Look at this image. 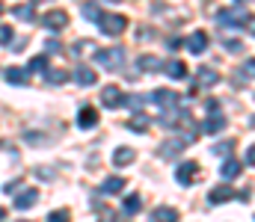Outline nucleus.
<instances>
[{"label": "nucleus", "instance_id": "obj_1", "mask_svg": "<svg viewBox=\"0 0 255 222\" xmlns=\"http://www.w3.org/2000/svg\"><path fill=\"white\" fill-rule=\"evenodd\" d=\"M250 18H253V15H247V9H241V6H232V9H220V12H217L220 27H247Z\"/></svg>", "mask_w": 255, "mask_h": 222}, {"label": "nucleus", "instance_id": "obj_2", "mask_svg": "<svg viewBox=\"0 0 255 222\" xmlns=\"http://www.w3.org/2000/svg\"><path fill=\"white\" fill-rule=\"evenodd\" d=\"M95 63H98V66H104L107 72H119V66H125V48L95 51Z\"/></svg>", "mask_w": 255, "mask_h": 222}, {"label": "nucleus", "instance_id": "obj_3", "mask_svg": "<svg viewBox=\"0 0 255 222\" xmlns=\"http://www.w3.org/2000/svg\"><path fill=\"white\" fill-rule=\"evenodd\" d=\"M193 140H196V134H181V140H175V137H172V140H166V143L160 146V151H157V154H160L163 160H169V157L181 154V151H184V148L190 146Z\"/></svg>", "mask_w": 255, "mask_h": 222}, {"label": "nucleus", "instance_id": "obj_4", "mask_svg": "<svg viewBox=\"0 0 255 222\" xmlns=\"http://www.w3.org/2000/svg\"><path fill=\"white\" fill-rule=\"evenodd\" d=\"M98 27H101V33H107V36H119V33H125L128 27V18L125 15H101V21H98Z\"/></svg>", "mask_w": 255, "mask_h": 222}, {"label": "nucleus", "instance_id": "obj_5", "mask_svg": "<svg viewBox=\"0 0 255 222\" xmlns=\"http://www.w3.org/2000/svg\"><path fill=\"white\" fill-rule=\"evenodd\" d=\"M196 178H199V163H196V160H181V163L175 166V181H178V184L190 187Z\"/></svg>", "mask_w": 255, "mask_h": 222}, {"label": "nucleus", "instance_id": "obj_6", "mask_svg": "<svg viewBox=\"0 0 255 222\" xmlns=\"http://www.w3.org/2000/svg\"><path fill=\"white\" fill-rule=\"evenodd\" d=\"M160 125H166V128H193V119L187 110H166L163 116H160ZM196 131V128H193Z\"/></svg>", "mask_w": 255, "mask_h": 222}, {"label": "nucleus", "instance_id": "obj_7", "mask_svg": "<svg viewBox=\"0 0 255 222\" xmlns=\"http://www.w3.org/2000/svg\"><path fill=\"white\" fill-rule=\"evenodd\" d=\"M148 98H151V104H157L163 113H166V110H175V107H178V101H181L175 89H157V92H154V95H148Z\"/></svg>", "mask_w": 255, "mask_h": 222}, {"label": "nucleus", "instance_id": "obj_8", "mask_svg": "<svg viewBox=\"0 0 255 222\" xmlns=\"http://www.w3.org/2000/svg\"><path fill=\"white\" fill-rule=\"evenodd\" d=\"M220 83V72L214 66H199L196 72V89H208V86H217Z\"/></svg>", "mask_w": 255, "mask_h": 222}, {"label": "nucleus", "instance_id": "obj_9", "mask_svg": "<svg viewBox=\"0 0 255 222\" xmlns=\"http://www.w3.org/2000/svg\"><path fill=\"white\" fill-rule=\"evenodd\" d=\"M101 104H104L107 110H116V107H122V104H125V95H122V89H119V86H104V89H101Z\"/></svg>", "mask_w": 255, "mask_h": 222}, {"label": "nucleus", "instance_id": "obj_10", "mask_svg": "<svg viewBox=\"0 0 255 222\" xmlns=\"http://www.w3.org/2000/svg\"><path fill=\"white\" fill-rule=\"evenodd\" d=\"M241 172H244V163H241V160H235V157H226V160H223V166H220V178H223V181H235Z\"/></svg>", "mask_w": 255, "mask_h": 222}, {"label": "nucleus", "instance_id": "obj_11", "mask_svg": "<svg viewBox=\"0 0 255 222\" xmlns=\"http://www.w3.org/2000/svg\"><path fill=\"white\" fill-rule=\"evenodd\" d=\"M36 202H39V193H36L33 187H27V190H21V193L15 196V205H12V208H15V211H30Z\"/></svg>", "mask_w": 255, "mask_h": 222}, {"label": "nucleus", "instance_id": "obj_12", "mask_svg": "<svg viewBox=\"0 0 255 222\" xmlns=\"http://www.w3.org/2000/svg\"><path fill=\"white\" fill-rule=\"evenodd\" d=\"M184 45H187V51L196 54V57L205 54V48H208V33H205V30H196V33H190V39H187Z\"/></svg>", "mask_w": 255, "mask_h": 222}, {"label": "nucleus", "instance_id": "obj_13", "mask_svg": "<svg viewBox=\"0 0 255 222\" xmlns=\"http://www.w3.org/2000/svg\"><path fill=\"white\" fill-rule=\"evenodd\" d=\"M42 24H45L48 30H63L65 24H68V15H65L63 9H57V12H48V15L42 18Z\"/></svg>", "mask_w": 255, "mask_h": 222}, {"label": "nucleus", "instance_id": "obj_14", "mask_svg": "<svg viewBox=\"0 0 255 222\" xmlns=\"http://www.w3.org/2000/svg\"><path fill=\"white\" fill-rule=\"evenodd\" d=\"M95 125H98V113H95V107H83V110L77 113V128L89 131V128H95Z\"/></svg>", "mask_w": 255, "mask_h": 222}, {"label": "nucleus", "instance_id": "obj_15", "mask_svg": "<svg viewBox=\"0 0 255 222\" xmlns=\"http://www.w3.org/2000/svg\"><path fill=\"white\" fill-rule=\"evenodd\" d=\"M223 128H226V116H223V113H214L208 122H202V125H199V131H202V134H220Z\"/></svg>", "mask_w": 255, "mask_h": 222}, {"label": "nucleus", "instance_id": "obj_16", "mask_svg": "<svg viewBox=\"0 0 255 222\" xmlns=\"http://www.w3.org/2000/svg\"><path fill=\"white\" fill-rule=\"evenodd\" d=\"M229 199H235V190H232L229 184L214 187V190L208 193V202H211V205H223V202H229Z\"/></svg>", "mask_w": 255, "mask_h": 222}, {"label": "nucleus", "instance_id": "obj_17", "mask_svg": "<svg viewBox=\"0 0 255 222\" xmlns=\"http://www.w3.org/2000/svg\"><path fill=\"white\" fill-rule=\"evenodd\" d=\"M95 80H98V74L92 72L89 66H77L74 69V83L77 86H95Z\"/></svg>", "mask_w": 255, "mask_h": 222}, {"label": "nucleus", "instance_id": "obj_18", "mask_svg": "<svg viewBox=\"0 0 255 222\" xmlns=\"http://www.w3.org/2000/svg\"><path fill=\"white\" fill-rule=\"evenodd\" d=\"M178 220H181V217H178L175 208H154L151 217H148V222H178Z\"/></svg>", "mask_w": 255, "mask_h": 222}, {"label": "nucleus", "instance_id": "obj_19", "mask_svg": "<svg viewBox=\"0 0 255 222\" xmlns=\"http://www.w3.org/2000/svg\"><path fill=\"white\" fill-rule=\"evenodd\" d=\"M125 190V178H119V175H110V178H104V184H101V193L104 196H116V193H122Z\"/></svg>", "mask_w": 255, "mask_h": 222}, {"label": "nucleus", "instance_id": "obj_20", "mask_svg": "<svg viewBox=\"0 0 255 222\" xmlns=\"http://www.w3.org/2000/svg\"><path fill=\"white\" fill-rule=\"evenodd\" d=\"M136 66H139V72H163V63H160L154 54H142V57L136 60Z\"/></svg>", "mask_w": 255, "mask_h": 222}, {"label": "nucleus", "instance_id": "obj_21", "mask_svg": "<svg viewBox=\"0 0 255 222\" xmlns=\"http://www.w3.org/2000/svg\"><path fill=\"white\" fill-rule=\"evenodd\" d=\"M163 72L169 74L172 80H184L187 77V66L181 60H169V63H163Z\"/></svg>", "mask_w": 255, "mask_h": 222}, {"label": "nucleus", "instance_id": "obj_22", "mask_svg": "<svg viewBox=\"0 0 255 222\" xmlns=\"http://www.w3.org/2000/svg\"><path fill=\"white\" fill-rule=\"evenodd\" d=\"M148 125H151V119H148L145 113H133V116L128 119V131H136V134L148 131Z\"/></svg>", "mask_w": 255, "mask_h": 222}, {"label": "nucleus", "instance_id": "obj_23", "mask_svg": "<svg viewBox=\"0 0 255 222\" xmlns=\"http://www.w3.org/2000/svg\"><path fill=\"white\" fill-rule=\"evenodd\" d=\"M133 157H136V151L128 148V146H122V148L113 151V163H116V166H128V163H133Z\"/></svg>", "mask_w": 255, "mask_h": 222}, {"label": "nucleus", "instance_id": "obj_24", "mask_svg": "<svg viewBox=\"0 0 255 222\" xmlns=\"http://www.w3.org/2000/svg\"><path fill=\"white\" fill-rule=\"evenodd\" d=\"M139 205H142V199H139L136 193H130L125 202H122V214H125V217H136V214H139Z\"/></svg>", "mask_w": 255, "mask_h": 222}, {"label": "nucleus", "instance_id": "obj_25", "mask_svg": "<svg viewBox=\"0 0 255 222\" xmlns=\"http://www.w3.org/2000/svg\"><path fill=\"white\" fill-rule=\"evenodd\" d=\"M6 80L15 83V86H27V83H30V72H27V69H9V72H6Z\"/></svg>", "mask_w": 255, "mask_h": 222}, {"label": "nucleus", "instance_id": "obj_26", "mask_svg": "<svg viewBox=\"0 0 255 222\" xmlns=\"http://www.w3.org/2000/svg\"><path fill=\"white\" fill-rule=\"evenodd\" d=\"M12 15H15V18H21V21H33V18H36V6H33V3L15 6V9H12Z\"/></svg>", "mask_w": 255, "mask_h": 222}, {"label": "nucleus", "instance_id": "obj_27", "mask_svg": "<svg viewBox=\"0 0 255 222\" xmlns=\"http://www.w3.org/2000/svg\"><path fill=\"white\" fill-rule=\"evenodd\" d=\"M45 80H48L51 86H60V83L68 80V72H63V69H48V72H45Z\"/></svg>", "mask_w": 255, "mask_h": 222}, {"label": "nucleus", "instance_id": "obj_28", "mask_svg": "<svg viewBox=\"0 0 255 222\" xmlns=\"http://www.w3.org/2000/svg\"><path fill=\"white\" fill-rule=\"evenodd\" d=\"M148 101H151V98H145V95H130V98H125V107L133 110V113H139V107L148 104Z\"/></svg>", "mask_w": 255, "mask_h": 222}, {"label": "nucleus", "instance_id": "obj_29", "mask_svg": "<svg viewBox=\"0 0 255 222\" xmlns=\"http://www.w3.org/2000/svg\"><path fill=\"white\" fill-rule=\"evenodd\" d=\"M80 12L89 18V21H101V12H98V3H83L80 6Z\"/></svg>", "mask_w": 255, "mask_h": 222}, {"label": "nucleus", "instance_id": "obj_30", "mask_svg": "<svg viewBox=\"0 0 255 222\" xmlns=\"http://www.w3.org/2000/svg\"><path fill=\"white\" fill-rule=\"evenodd\" d=\"M27 72H30V74H33V72H48V60H45V57L30 60V63H27Z\"/></svg>", "mask_w": 255, "mask_h": 222}, {"label": "nucleus", "instance_id": "obj_31", "mask_svg": "<svg viewBox=\"0 0 255 222\" xmlns=\"http://www.w3.org/2000/svg\"><path fill=\"white\" fill-rule=\"evenodd\" d=\"M223 48H226L229 54H241V51H244V45H241V39H223Z\"/></svg>", "mask_w": 255, "mask_h": 222}, {"label": "nucleus", "instance_id": "obj_32", "mask_svg": "<svg viewBox=\"0 0 255 222\" xmlns=\"http://www.w3.org/2000/svg\"><path fill=\"white\" fill-rule=\"evenodd\" d=\"M48 222H71V214H68V211H54V214H51V217H48Z\"/></svg>", "mask_w": 255, "mask_h": 222}, {"label": "nucleus", "instance_id": "obj_33", "mask_svg": "<svg viewBox=\"0 0 255 222\" xmlns=\"http://www.w3.org/2000/svg\"><path fill=\"white\" fill-rule=\"evenodd\" d=\"M232 148H235V143H232V140H226V143H217L211 151H214V154H232Z\"/></svg>", "mask_w": 255, "mask_h": 222}, {"label": "nucleus", "instance_id": "obj_34", "mask_svg": "<svg viewBox=\"0 0 255 222\" xmlns=\"http://www.w3.org/2000/svg\"><path fill=\"white\" fill-rule=\"evenodd\" d=\"M21 184L24 181H9V184H3V193L9 196V193H21Z\"/></svg>", "mask_w": 255, "mask_h": 222}, {"label": "nucleus", "instance_id": "obj_35", "mask_svg": "<svg viewBox=\"0 0 255 222\" xmlns=\"http://www.w3.org/2000/svg\"><path fill=\"white\" fill-rule=\"evenodd\" d=\"M9 42H12V27L0 24V45H9Z\"/></svg>", "mask_w": 255, "mask_h": 222}, {"label": "nucleus", "instance_id": "obj_36", "mask_svg": "<svg viewBox=\"0 0 255 222\" xmlns=\"http://www.w3.org/2000/svg\"><path fill=\"white\" fill-rule=\"evenodd\" d=\"M98 222H119V217H116L113 211H107V208H104V214L98 217Z\"/></svg>", "mask_w": 255, "mask_h": 222}, {"label": "nucleus", "instance_id": "obj_37", "mask_svg": "<svg viewBox=\"0 0 255 222\" xmlns=\"http://www.w3.org/2000/svg\"><path fill=\"white\" fill-rule=\"evenodd\" d=\"M244 74H247V77H255V57L244 63Z\"/></svg>", "mask_w": 255, "mask_h": 222}, {"label": "nucleus", "instance_id": "obj_38", "mask_svg": "<svg viewBox=\"0 0 255 222\" xmlns=\"http://www.w3.org/2000/svg\"><path fill=\"white\" fill-rule=\"evenodd\" d=\"M166 48H169V51H178V48H184V39H178V36H175V39H169V42H166Z\"/></svg>", "mask_w": 255, "mask_h": 222}, {"label": "nucleus", "instance_id": "obj_39", "mask_svg": "<svg viewBox=\"0 0 255 222\" xmlns=\"http://www.w3.org/2000/svg\"><path fill=\"white\" fill-rule=\"evenodd\" d=\"M247 163L255 166V146H250V151H247Z\"/></svg>", "mask_w": 255, "mask_h": 222}, {"label": "nucleus", "instance_id": "obj_40", "mask_svg": "<svg viewBox=\"0 0 255 222\" xmlns=\"http://www.w3.org/2000/svg\"><path fill=\"white\" fill-rule=\"evenodd\" d=\"M48 51H60V42L57 39H48Z\"/></svg>", "mask_w": 255, "mask_h": 222}, {"label": "nucleus", "instance_id": "obj_41", "mask_svg": "<svg viewBox=\"0 0 255 222\" xmlns=\"http://www.w3.org/2000/svg\"><path fill=\"white\" fill-rule=\"evenodd\" d=\"M250 30L255 33V18H250Z\"/></svg>", "mask_w": 255, "mask_h": 222}, {"label": "nucleus", "instance_id": "obj_42", "mask_svg": "<svg viewBox=\"0 0 255 222\" xmlns=\"http://www.w3.org/2000/svg\"><path fill=\"white\" fill-rule=\"evenodd\" d=\"M36 3H48V0H33V6H36Z\"/></svg>", "mask_w": 255, "mask_h": 222}, {"label": "nucleus", "instance_id": "obj_43", "mask_svg": "<svg viewBox=\"0 0 255 222\" xmlns=\"http://www.w3.org/2000/svg\"><path fill=\"white\" fill-rule=\"evenodd\" d=\"M238 3H253V0H238Z\"/></svg>", "mask_w": 255, "mask_h": 222}, {"label": "nucleus", "instance_id": "obj_44", "mask_svg": "<svg viewBox=\"0 0 255 222\" xmlns=\"http://www.w3.org/2000/svg\"><path fill=\"white\" fill-rule=\"evenodd\" d=\"M110 3H122V0H110Z\"/></svg>", "mask_w": 255, "mask_h": 222}, {"label": "nucleus", "instance_id": "obj_45", "mask_svg": "<svg viewBox=\"0 0 255 222\" xmlns=\"http://www.w3.org/2000/svg\"><path fill=\"white\" fill-rule=\"evenodd\" d=\"M18 222H30V220H18Z\"/></svg>", "mask_w": 255, "mask_h": 222}, {"label": "nucleus", "instance_id": "obj_46", "mask_svg": "<svg viewBox=\"0 0 255 222\" xmlns=\"http://www.w3.org/2000/svg\"><path fill=\"white\" fill-rule=\"evenodd\" d=\"M0 12H3V3H0Z\"/></svg>", "mask_w": 255, "mask_h": 222}]
</instances>
